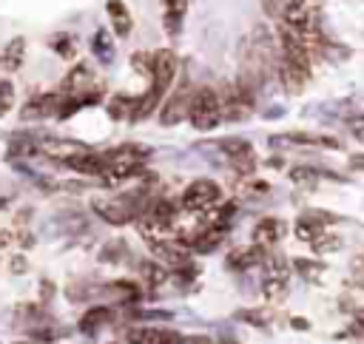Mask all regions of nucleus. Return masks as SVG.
Segmentation results:
<instances>
[{
  "mask_svg": "<svg viewBox=\"0 0 364 344\" xmlns=\"http://www.w3.org/2000/svg\"><path fill=\"white\" fill-rule=\"evenodd\" d=\"M353 134H355V136L364 142V125H355V128H353Z\"/></svg>",
  "mask_w": 364,
  "mask_h": 344,
  "instance_id": "nucleus-27",
  "label": "nucleus"
},
{
  "mask_svg": "<svg viewBox=\"0 0 364 344\" xmlns=\"http://www.w3.org/2000/svg\"><path fill=\"white\" fill-rule=\"evenodd\" d=\"M65 162H68L74 171L91 173V176H102L105 168H108V159H105V156H97V154H71Z\"/></svg>",
  "mask_w": 364,
  "mask_h": 344,
  "instance_id": "nucleus-10",
  "label": "nucleus"
},
{
  "mask_svg": "<svg viewBox=\"0 0 364 344\" xmlns=\"http://www.w3.org/2000/svg\"><path fill=\"white\" fill-rule=\"evenodd\" d=\"M276 142H293V145H324V148H338V142L333 136L324 134H313V131H290V134H279Z\"/></svg>",
  "mask_w": 364,
  "mask_h": 344,
  "instance_id": "nucleus-11",
  "label": "nucleus"
},
{
  "mask_svg": "<svg viewBox=\"0 0 364 344\" xmlns=\"http://www.w3.org/2000/svg\"><path fill=\"white\" fill-rule=\"evenodd\" d=\"M293 267H296L307 281H316V279L324 273V264H321V262H307V259H299Z\"/></svg>",
  "mask_w": 364,
  "mask_h": 344,
  "instance_id": "nucleus-19",
  "label": "nucleus"
},
{
  "mask_svg": "<svg viewBox=\"0 0 364 344\" xmlns=\"http://www.w3.org/2000/svg\"><path fill=\"white\" fill-rule=\"evenodd\" d=\"M162 3H165V28H168V34H179L188 0H162Z\"/></svg>",
  "mask_w": 364,
  "mask_h": 344,
  "instance_id": "nucleus-14",
  "label": "nucleus"
},
{
  "mask_svg": "<svg viewBox=\"0 0 364 344\" xmlns=\"http://www.w3.org/2000/svg\"><path fill=\"white\" fill-rule=\"evenodd\" d=\"M105 11H108V20H111V28L117 37H128L131 28H134V20H131V11L122 0H108L105 3Z\"/></svg>",
  "mask_w": 364,
  "mask_h": 344,
  "instance_id": "nucleus-9",
  "label": "nucleus"
},
{
  "mask_svg": "<svg viewBox=\"0 0 364 344\" xmlns=\"http://www.w3.org/2000/svg\"><path fill=\"white\" fill-rule=\"evenodd\" d=\"M91 48H94V54H97L102 63H111V57H114V45H111V37H108V31H105V28H100V31L94 34Z\"/></svg>",
  "mask_w": 364,
  "mask_h": 344,
  "instance_id": "nucleus-16",
  "label": "nucleus"
},
{
  "mask_svg": "<svg viewBox=\"0 0 364 344\" xmlns=\"http://www.w3.org/2000/svg\"><path fill=\"white\" fill-rule=\"evenodd\" d=\"M282 230H284V225H282L279 219L267 216V219L256 222V227H253V244H259V247L273 244L276 239H282Z\"/></svg>",
  "mask_w": 364,
  "mask_h": 344,
  "instance_id": "nucleus-12",
  "label": "nucleus"
},
{
  "mask_svg": "<svg viewBox=\"0 0 364 344\" xmlns=\"http://www.w3.org/2000/svg\"><path fill=\"white\" fill-rule=\"evenodd\" d=\"M350 162H353V165H355V168H364V156H361V154H355V156H353V159H350Z\"/></svg>",
  "mask_w": 364,
  "mask_h": 344,
  "instance_id": "nucleus-25",
  "label": "nucleus"
},
{
  "mask_svg": "<svg viewBox=\"0 0 364 344\" xmlns=\"http://www.w3.org/2000/svg\"><path fill=\"white\" fill-rule=\"evenodd\" d=\"M188 119L196 131H213L222 122V108H219V94L208 85L191 91L188 102Z\"/></svg>",
  "mask_w": 364,
  "mask_h": 344,
  "instance_id": "nucleus-1",
  "label": "nucleus"
},
{
  "mask_svg": "<svg viewBox=\"0 0 364 344\" xmlns=\"http://www.w3.org/2000/svg\"><path fill=\"white\" fill-rule=\"evenodd\" d=\"M262 290H264V296L270 301L284 299V293H287V267L282 262H276L273 267H267V273L262 279Z\"/></svg>",
  "mask_w": 364,
  "mask_h": 344,
  "instance_id": "nucleus-7",
  "label": "nucleus"
},
{
  "mask_svg": "<svg viewBox=\"0 0 364 344\" xmlns=\"http://www.w3.org/2000/svg\"><path fill=\"white\" fill-rule=\"evenodd\" d=\"M176 344H213L208 335H179Z\"/></svg>",
  "mask_w": 364,
  "mask_h": 344,
  "instance_id": "nucleus-24",
  "label": "nucleus"
},
{
  "mask_svg": "<svg viewBox=\"0 0 364 344\" xmlns=\"http://www.w3.org/2000/svg\"><path fill=\"white\" fill-rule=\"evenodd\" d=\"M358 262H361V264H364V250H361V253H358Z\"/></svg>",
  "mask_w": 364,
  "mask_h": 344,
  "instance_id": "nucleus-28",
  "label": "nucleus"
},
{
  "mask_svg": "<svg viewBox=\"0 0 364 344\" xmlns=\"http://www.w3.org/2000/svg\"><path fill=\"white\" fill-rule=\"evenodd\" d=\"M225 239V227H216V225H202V227H196L188 239H185V244L191 247V250H196V253H210V250H216L219 247V242Z\"/></svg>",
  "mask_w": 364,
  "mask_h": 344,
  "instance_id": "nucleus-5",
  "label": "nucleus"
},
{
  "mask_svg": "<svg viewBox=\"0 0 364 344\" xmlns=\"http://www.w3.org/2000/svg\"><path fill=\"white\" fill-rule=\"evenodd\" d=\"M219 148L233 162V171H239V173H253L256 171V154H253L250 142H245V139H225V142H219Z\"/></svg>",
  "mask_w": 364,
  "mask_h": 344,
  "instance_id": "nucleus-3",
  "label": "nucleus"
},
{
  "mask_svg": "<svg viewBox=\"0 0 364 344\" xmlns=\"http://www.w3.org/2000/svg\"><path fill=\"white\" fill-rule=\"evenodd\" d=\"M11 267L20 273V270H26V262H23V259H14V264H11Z\"/></svg>",
  "mask_w": 364,
  "mask_h": 344,
  "instance_id": "nucleus-26",
  "label": "nucleus"
},
{
  "mask_svg": "<svg viewBox=\"0 0 364 344\" xmlns=\"http://www.w3.org/2000/svg\"><path fill=\"white\" fill-rule=\"evenodd\" d=\"M228 344H236V341H228Z\"/></svg>",
  "mask_w": 364,
  "mask_h": 344,
  "instance_id": "nucleus-29",
  "label": "nucleus"
},
{
  "mask_svg": "<svg viewBox=\"0 0 364 344\" xmlns=\"http://www.w3.org/2000/svg\"><path fill=\"white\" fill-rule=\"evenodd\" d=\"M23 57H26V40L23 37H11L3 48V57H0V65L6 71H17L23 65Z\"/></svg>",
  "mask_w": 364,
  "mask_h": 344,
  "instance_id": "nucleus-13",
  "label": "nucleus"
},
{
  "mask_svg": "<svg viewBox=\"0 0 364 344\" xmlns=\"http://www.w3.org/2000/svg\"><path fill=\"white\" fill-rule=\"evenodd\" d=\"M279 80H282L284 91H290V94H299V91L307 85V80H310V68L282 57V65H279Z\"/></svg>",
  "mask_w": 364,
  "mask_h": 344,
  "instance_id": "nucleus-6",
  "label": "nucleus"
},
{
  "mask_svg": "<svg viewBox=\"0 0 364 344\" xmlns=\"http://www.w3.org/2000/svg\"><path fill=\"white\" fill-rule=\"evenodd\" d=\"M188 102H191V85H179L168 102L162 105V114H159V122L162 125H176L185 114H188Z\"/></svg>",
  "mask_w": 364,
  "mask_h": 344,
  "instance_id": "nucleus-4",
  "label": "nucleus"
},
{
  "mask_svg": "<svg viewBox=\"0 0 364 344\" xmlns=\"http://www.w3.org/2000/svg\"><path fill=\"white\" fill-rule=\"evenodd\" d=\"M142 276L148 284H162L165 281V267H159V262H145L142 264Z\"/></svg>",
  "mask_w": 364,
  "mask_h": 344,
  "instance_id": "nucleus-22",
  "label": "nucleus"
},
{
  "mask_svg": "<svg viewBox=\"0 0 364 344\" xmlns=\"http://www.w3.org/2000/svg\"><path fill=\"white\" fill-rule=\"evenodd\" d=\"M51 48H54L63 60H71V57H74V40H71L68 34H57V37L51 40Z\"/></svg>",
  "mask_w": 364,
  "mask_h": 344,
  "instance_id": "nucleus-21",
  "label": "nucleus"
},
{
  "mask_svg": "<svg viewBox=\"0 0 364 344\" xmlns=\"http://www.w3.org/2000/svg\"><path fill=\"white\" fill-rule=\"evenodd\" d=\"M11 100H14V85L11 80H0V114H6L11 108Z\"/></svg>",
  "mask_w": 364,
  "mask_h": 344,
  "instance_id": "nucleus-23",
  "label": "nucleus"
},
{
  "mask_svg": "<svg viewBox=\"0 0 364 344\" xmlns=\"http://www.w3.org/2000/svg\"><path fill=\"white\" fill-rule=\"evenodd\" d=\"M91 82V74H88V65L85 63H80V65H74L71 68V74L63 80V91H71V94H80V88L82 85H88Z\"/></svg>",
  "mask_w": 364,
  "mask_h": 344,
  "instance_id": "nucleus-15",
  "label": "nucleus"
},
{
  "mask_svg": "<svg viewBox=\"0 0 364 344\" xmlns=\"http://www.w3.org/2000/svg\"><path fill=\"white\" fill-rule=\"evenodd\" d=\"M131 108H134V100H128L125 94H117V97L111 100V105H108V111H111V117H114V119L131 117Z\"/></svg>",
  "mask_w": 364,
  "mask_h": 344,
  "instance_id": "nucleus-18",
  "label": "nucleus"
},
{
  "mask_svg": "<svg viewBox=\"0 0 364 344\" xmlns=\"http://www.w3.org/2000/svg\"><path fill=\"white\" fill-rule=\"evenodd\" d=\"M310 247L316 250V253H330V250H336V247H341V239L336 236V233H318L313 242H310Z\"/></svg>",
  "mask_w": 364,
  "mask_h": 344,
  "instance_id": "nucleus-17",
  "label": "nucleus"
},
{
  "mask_svg": "<svg viewBox=\"0 0 364 344\" xmlns=\"http://www.w3.org/2000/svg\"><path fill=\"white\" fill-rule=\"evenodd\" d=\"M219 196H222V188L213 179H196V182H191L185 188L179 205L185 210H208V208H213L219 202Z\"/></svg>",
  "mask_w": 364,
  "mask_h": 344,
  "instance_id": "nucleus-2",
  "label": "nucleus"
},
{
  "mask_svg": "<svg viewBox=\"0 0 364 344\" xmlns=\"http://www.w3.org/2000/svg\"><path fill=\"white\" fill-rule=\"evenodd\" d=\"M108 316H111V313H108L105 307H94L91 313H85V316H82V321H80V327H82V330L88 333V330H94V327H100L102 321H108Z\"/></svg>",
  "mask_w": 364,
  "mask_h": 344,
  "instance_id": "nucleus-20",
  "label": "nucleus"
},
{
  "mask_svg": "<svg viewBox=\"0 0 364 344\" xmlns=\"http://www.w3.org/2000/svg\"><path fill=\"white\" fill-rule=\"evenodd\" d=\"M262 262H264V250L259 244H245V247H236V250L228 253V267L230 270H250Z\"/></svg>",
  "mask_w": 364,
  "mask_h": 344,
  "instance_id": "nucleus-8",
  "label": "nucleus"
}]
</instances>
